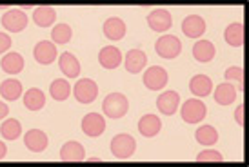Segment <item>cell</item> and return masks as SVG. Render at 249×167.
<instances>
[{
    "label": "cell",
    "instance_id": "6da1fadb",
    "mask_svg": "<svg viewBox=\"0 0 249 167\" xmlns=\"http://www.w3.org/2000/svg\"><path fill=\"white\" fill-rule=\"evenodd\" d=\"M102 109L104 113L109 117V118H122L127 109H129V102H127V98L122 95V93H111L107 95L104 100V104H102Z\"/></svg>",
    "mask_w": 249,
    "mask_h": 167
},
{
    "label": "cell",
    "instance_id": "7a4b0ae2",
    "mask_svg": "<svg viewBox=\"0 0 249 167\" xmlns=\"http://www.w3.org/2000/svg\"><path fill=\"white\" fill-rule=\"evenodd\" d=\"M135 149H137V140L131 134H117L111 140V153L118 160L131 158L135 154Z\"/></svg>",
    "mask_w": 249,
    "mask_h": 167
},
{
    "label": "cell",
    "instance_id": "3957f363",
    "mask_svg": "<svg viewBox=\"0 0 249 167\" xmlns=\"http://www.w3.org/2000/svg\"><path fill=\"white\" fill-rule=\"evenodd\" d=\"M180 115H182V120L187 122V124H198V122L206 118L208 107L198 98H191V100H187L186 104L182 105Z\"/></svg>",
    "mask_w": 249,
    "mask_h": 167
},
{
    "label": "cell",
    "instance_id": "277c9868",
    "mask_svg": "<svg viewBox=\"0 0 249 167\" xmlns=\"http://www.w3.org/2000/svg\"><path fill=\"white\" fill-rule=\"evenodd\" d=\"M155 51H157V55L162 56V58L171 60V58H177V56L180 55V51H182V42L175 35H164L157 40Z\"/></svg>",
    "mask_w": 249,
    "mask_h": 167
},
{
    "label": "cell",
    "instance_id": "5b68a950",
    "mask_svg": "<svg viewBox=\"0 0 249 167\" xmlns=\"http://www.w3.org/2000/svg\"><path fill=\"white\" fill-rule=\"evenodd\" d=\"M73 93H75V98L80 104H91L98 97V85L89 78H82L75 84Z\"/></svg>",
    "mask_w": 249,
    "mask_h": 167
},
{
    "label": "cell",
    "instance_id": "8992f818",
    "mask_svg": "<svg viewBox=\"0 0 249 167\" xmlns=\"http://www.w3.org/2000/svg\"><path fill=\"white\" fill-rule=\"evenodd\" d=\"M2 26L7 29V31H11V33H20L26 29L28 26V15L20 11V9H15L11 7L7 13H4L2 17Z\"/></svg>",
    "mask_w": 249,
    "mask_h": 167
},
{
    "label": "cell",
    "instance_id": "52a82bcc",
    "mask_svg": "<svg viewBox=\"0 0 249 167\" xmlns=\"http://www.w3.org/2000/svg\"><path fill=\"white\" fill-rule=\"evenodd\" d=\"M147 24L153 31L157 33H164L167 29L171 28L173 24V18H171V13L164 9V7H159V9H153L151 13L147 15Z\"/></svg>",
    "mask_w": 249,
    "mask_h": 167
},
{
    "label": "cell",
    "instance_id": "ba28073f",
    "mask_svg": "<svg viewBox=\"0 0 249 167\" xmlns=\"http://www.w3.org/2000/svg\"><path fill=\"white\" fill-rule=\"evenodd\" d=\"M167 71L164 67H160V66H153L149 69H145V75H144V84L147 89L151 91H160L162 87H166L167 85Z\"/></svg>",
    "mask_w": 249,
    "mask_h": 167
},
{
    "label": "cell",
    "instance_id": "9c48e42d",
    "mask_svg": "<svg viewBox=\"0 0 249 167\" xmlns=\"http://www.w3.org/2000/svg\"><path fill=\"white\" fill-rule=\"evenodd\" d=\"M82 131L91 136V138H97L102 133L106 131V120L102 115L98 113H89L82 118Z\"/></svg>",
    "mask_w": 249,
    "mask_h": 167
},
{
    "label": "cell",
    "instance_id": "30bf717a",
    "mask_svg": "<svg viewBox=\"0 0 249 167\" xmlns=\"http://www.w3.org/2000/svg\"><path fill=\"white\" fill-rule=\"evenodd\" d=\"M182 31L189 38H200L206 33V20L200 15H189L182 22Z\"/></svg>",
    "mask_w": 249,
    "mask_h": 167
},
{
    "label": "cell",
    "instance_id": "8fae6325",
    "mask_svg": "<svg viewBox=\"0 0 249 167\" xmlns=\"http://www.w3.org/2000/svg\"><path fill=\"white\" fill-rule=\"evenodd\" d=\"M180 105V95L177 91H166L162 93L159 98H157V107H159L160 113H164L167 117H171L177 113Z\"/></svg>",
    "mask_w": 249,
    "mask_h": 167
},
{
    "label": "cell",
    "instance_id": "7c38bea8",
    "mask_svg": "<svg viewBox=\"0 0 249 167\" xmlns=\"http://www.w3.org/2000/svg\"><path fill=\"white\" fill-rule=\"evenodd\" d=\"M24 144H26V147H28L29 151H33V153H42V151H46L49 140H48V134H46L44 131H40V129H31V131L26 133Z\"/></svg>",
    "mask_w": 249,
    "mask_h": 167
},
{
    "label": "cell",
    "instance_id": "4fadbf2b",
    "mask_svg": "<svg viewBox=\"0 0 249 167\" xmlns=\"http://www.w3.org/2000/svg\"><path fill=\"white\" fill-rule=\"evenodd\" d=\"M33 55H35V60L42 66H49L56 60V48L53 42H38L33 49Z\"/></svg>",
    "mask_w": 249,
    "mask_h": 167
},
{
    "label": "cell",
    "instance_id": "5bb4252c",
    "mask_svg": "<svg viewBox=\"0 0 249 167\" xmlns=\"http://www.w3.org/2000/svg\"><path fill=\"white\" fill-rule=\"evenodd\" d=\"M98 62L106 69H115V67H118L122 64V53L115 46H106L98 53Z\"/></svg>",
    "mask_w": 249,
    "mask_h": 167
},
{
    "label": "cell",
    "instance_id": "9a60e30c",
    "mask_svg": "<svg viewBox=\"0 0 249 167\" xmlns=\"http://www.w3.org/2000/svg\"><path fill=\"white\" fill-rule=\"evenodd\" d=\"M60 160L62 162H84L86 160V151L82 144L78 142H66L60 149Z\"/></svg>",
    "mask_w": 249,
    "mask_h": 167
},
{
    "label": "cell",
    "instance_id": "2e32d148",
    "mask_svg": "<svg viewBox=\"0 0 249 167\" xmlns=\"http://www.w3.org/2000/svg\"><path fill=\"white\" fill-rule=\"evenodd\" d=\"M124 64H125V69L129 71V73H133V75H137V73H140L147 66V55H145L144 51H140V49H131L125 55Z\"/></svg>",
    "mask_w": 249,
    "mask_h": 167
},
{
    "label": "cell",
    "instance_id": "e0dca14e",
    "mask_svg": "<svg viewBox=\"0 0 249 167\" xmlns=\"http://www.w3.org/2000/svg\"><path fill=\"white\" fill-rule=\"evenodd\" d=\"M162 129V122L157 115H145L142 117L139 122V131L142 136L145 138H153V136H157Z\"/></svg>",
    "mask_w": 249,
    "mask_h": 167
},
{
    "label": "cell",
    "instance_id": "ac0fdd59",
    "mask_svg": "<svg viewBox=\"0 0 249 167\" xmlns=\"http://www.w3.org/2000/svg\"><path fill=\"white\" fill-rule=\"evenodd\" d=\"M104 35L109 40H122L125 36V24L122 18L111 17L104 22Z\"/></svg>",
    "mask_w": 249,
    "mask_h": 167
},
{
    "label": "cell",
    "instance_id": "d6986e66",
    "mask_svg": "<svg viewBox=\"0 0 249 167\" xmlns=\"http://www.w3.org/2000/svg\"><path fill=\"white\" fill-rule=\"evenodd\" d=\"M189 89L195 97H208L209 93L213 91V82L208 75H195L189 82Z\"/></svg>",
    "mask_w": 249,
    "mask_h": 167
},
{
    "label": "cell",
    "instance_id": "ffe728a7",
    "mask_svg": "<svg viewBox=\"0 0 249 167\" xmlns=\"http://www.w3.org/2000/svg\"><path fill=\"white\" fill-rule=\"evenodd\" d=\"M214 55H216V49H214L213 42L198 40L193 46V56L195 60H198V62H211Z\"/></svg>",
    "mask_w": 249,
    "mask_h": 167
},
{
    "label": "cell",
    "instance_id": "44dd1931",
    "mask_svg": "<svg viewBox=\"0 0 249 167\" xmlns=\"http://www.w3.org/2000/svg\"><path fill=\"white\" fill-rule=\"evenodd\" d=\"M58 64H60L62 73L68 78H76L78 75H80V62L76 60L75 55H71V53H62Z\"/></svg>",
    "mask_w": 249,
    "mask_h": 167
},
{
    "label": "cell",
    "instance_id": "7402d4cb",
    "mask_svg": "<svg viewBox=\"0 0 249 167\" xmlns=\"http://www.w3.org/2000/svg\"><path fill=\"white\" fill-rule=\"evenodd\" d=\"M55 18H56V11L55 7L51 6H38L33 11V20H35V24L38 28H48V26H51L55 22Z\"/></svg>",
    "mask_w": 249,
    "mask_h": 167
},
{
    "label": "cell",
    "instance_id": "603a6c76",
    "mask_svg": "<svg viewBox=\"0 0 249 167\" xmlns=\"http://www.w3.org/2000/svg\"><path fill=\"white\" fill-rule=\"evenodd\" d=\"M24 105L28 107L29 111H40L42 107L46 105V95L38 87H31L24 95Z\"/></svg>",
    "mask_w": 249,
    "mask_h": 167
},
{
    "label": "cell",
    "instance_id": "cb8c5ba5",
    "mask_svg": "<svg viewBox=\"0 0 249 167\" xmlns=\"http://www.w3.org/2000/svg\"><path fill=\"white\" fill-rule=\"evenodd\" d=\"M214 100L220 105H229L236 100V87L233 84H220L214 91Z\"/></svg>",
    "mask_w": 249,
    "mask_h": 167
},
{
    "label": "cell",
    "instance_id": "d4e9b609",
    "mask_svg": "<svg viewBox=\"0 0 249 167\" xmlns=\"http://www.w3.org/2000/svg\"><path fill=\"white\" fill-rule=\"evenodd\" d=\"M0 95H2V98L13 102L17 98H20L22 84L18 80H15V78H7V80H4V82L0 84Z\"/></svg>",
    "mask_w": 249,
    "mask_h": 167
},
{
    "label": "cell",
    "instance_id": "484cf974",
    "mask_svg": "<svg viewBox=\"0 0 249 167\" xmlns=\"http://www.w3.org/2000/svg\"><path fill=\"white\" fill-rule=\"evenodd\" d=\"M2 69L9 75H17L24 69V58L18 53H7L2 56Z\"/></svg>",
    "mask_w": 249,
    "mask_h": 167
},
{
    "label": "cell",
    "instance_id": "4316f807",
    "mask_svg": "<svg viewBox=\"0 0 249 167\" xmlns=\"http://www.w3.org/2000/svg\"><path fill=\"white\" fill-rule=\"evenodd\" d=\"M224 38L229 46H235V48H240L244 44V26L240 22H235V24H229L226 33H224Z\"/></svg>",
    "mask_w": 249,
    "mask_h": 167
},
{
    "label": "cell",
    "instance_id": "83f0119b",
    "mask_svg": "<svg viewBox=\"0 0 249 167\" xmlns=\"http://www.w3.org/2000/svg\"><path fill=\"white\" fill-rule=\"evenodd\" d=\"M195 138L202 146H213V144L218 142V131L214 129L213 125H202L195 133Z\"/></svg>",
    "mask_w": 249,
    "mask_h": 167
},
{
    "label": "cell",
    "instance_id": "f1b7e54d",
    "mask_svg": "<svg viewBox=\"0 0 249 167\" xmlns=\"http://www.w3.org/2000/svg\"><path fill=\"white\" fill-rule=\"evenodd\" d=\"M49 93H51V97L55 98L56 102H62V100H66V98L70 97L71 85H70L68 80H64V78H56V80H53V84H51Z\"/></svg>",
    "mask_w": 249,
    "mask_h": 167
},
{
    "label": "cell",
    "instance_id": "f546056e",
    "mask_svg": "<svg viewBox=\"0 0 249 167\" xmlns=\"http://www.w3.org/2000/svg\"><path fill=\"white\" fill-rule=\"evenodd\" d=\"M71 36H73V29L68 24H58L51 31V40H53V44H68L71 40Z\"/></svg>",
    "mask_w": 249,
    "mask_h": 167
},
{
    "label": "cell",
    "instance_id": "4dcf8cb0",
    "mask_svg": "<svg viewBox=\"0 0 249 167\" xmlns=\"http://www.w3.org/2000/svg\"><path fill=\"white\" fill-rule=\"evenodd\" d=\"M0 131H2V136H4L6 140H17L18 136H20V133H22V125H20V122H18V120L9 118V120H6V122L2 124Z\"/></svg>",
    "mask_w": 249,
    "mask_h": 167
},
{
    "label": "cell",
    "instance_id": "1f68e13d",
    "mask_svg": "<svg viewBox=\"0 0 249 167\" xmlns=\"http://www.w3.org/2000/svg\"><path fill=\"white\" fill-rule=\"evenodd\" d=\"M224 77H226V80H233V82L238 84V89H242V82H244V69L242 67H229V69H226V73H224Z\"/></svg>",
    "mask_w": 249,
    "mask_h": 167
},
{
    "label": "cell",
    "instance_id": "d6a6232c",
    "mask_svg": "<svg viewBox=\"0 0 249 167\" xmlns=\"http://www.w3.org/2000/svg\"><path fill=\"white\" fill-rule=\"evenodd\" d=\"M196 162H216L218 164V162H224V156L218 151H214V149H206V151L198 153Z\"/></svg>",
    "mask_w": 249,
    "mask_h": 167
},
{
    "label": "cell",
    "instance_id": "836d02e7",
    "mask_svg": "<svg viewBox=\"0 0 249 167\" xmlns=\"http://www.w3.org/2000/svg\"><path fill=\"white\" fill-rule=\"evenodd\" d=\"M9 48H11V38L6 33H0V55L6 53Z\"/></svg>",
    "mask_w": 249,
    "mask_h": 167
},
{
    "label": "cell",
    "instance_id": "e575fe53",
    "mask_svg": "<svg viewBox=\"0 0 249 167\" xmlns=\"http://www.w3.org/2000/svg\"><path fill=\"white\" fill-rule=\"evenodd\" d=\"M235 118H236V124L244 125V105H238V107H236Z\"/></svg>",
    "mask_w": 249,
    "mask_h": 167
},
{
    "label": "cell",
    "instance_id": "d590c367",
    "mask_svg": "<svg viewBox=\"0 0 249 167\" xmlns=\"http://www.w3.org/2000/svg\"><path fill=\"white\" fill-rule=\"evenodd\" d=\"M7 115H9V107H7L4 102H0V120L2 118H6Z\"/></svg>",
    "mask_w": 249,
    "mask_h": 167
},
{
    "label": "cell",
    "instance_id": "8d00e7d4",
    "mask_svg": "<svg viewBox=\"0 0 249 167\" xmlns=\"http://www.w3.org/2000/svg\"><path fill=\"white\" fill-rule=\"evenodd\" d=\"M6 154H7V147L4 142H0V160H4L6 158Z\"/></svg>",
    "mask_w": 249,
    "mask_h": 167
}]
</instances>
